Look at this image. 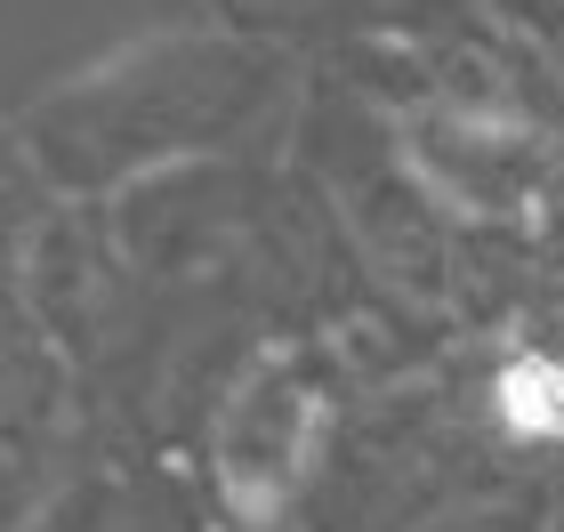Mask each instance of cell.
Segmentation results:
<instances>
[{"label":"cell","instance_id":"obj_1","mask_svg":"<svg viewBox=\"0 0 564 532\" xmlns=\"http://www.w3.org/2000/svg\"><path fill=\"white\" fill-rule=\"evenodd\" d=\"M500 427L524 444H556L564 436V363L541 347L508 355L500 363Z\"/></svg>","mask_w":564,"mask_h":532}]
</instances>
